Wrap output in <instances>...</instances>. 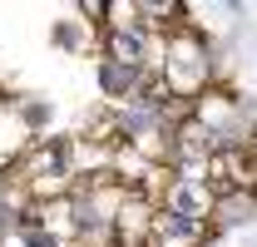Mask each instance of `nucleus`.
I'll return each instance as SVG.
<instances>
[{
	"label": "nucleus",
	"instance_id": "obj_5",
	"mask_svg": "<svg viewBox=\"0 0 257 247\" xmlns=\"http://www.w3.org/2000/svg\"><path fill=\"white\" fill-rule=\"evenodd\" d=\"M208 213H213L218 227H237V222H242V217H252L257 208H252V193H227V198H213V208H208Z\"/></svg>",
	"mask_w": 257,
	"mask_h": 247
},
{
	"label": "nucleus",
	"instance_id": "obj_4",
	"mask_svg": "<svg viewBox=\"0 0 257 247\" xmlns=\"http://www.w3.org/2000/svg\"><path fill=\"white\" fill-rule=\"evenodd\" d=\"M154 242L159 247H193L198 237H203V227L198 222H188V217H173V213H163V217H154Z\"/></svg>",
	"mask_w": 257,
	"mask_h": 247
},
{
	"label": "nucleus",
	"instance_id": "obj_1",
	"mask_svg": "<svg viewBox=\"0 0 257 247\" xmlns=\"http://www.w3.org/2000/svg\"><path fill=\"white\" fill-rule=\"evenodd\" d=\"M203 79H208L203 40H173V50H168V89H193Z\"/></svg>",
	"mask_w": 257,
	"mask_h": 247
},
{
	"label": "nucleus",
	"instance_id": "obj_2",
	"mask_svg": "<svg viewBox=\"0 0 257 247\" xmlns=\"http://www.w3.org/2000/svg\"><path fill=\"white\" fill-rule=\"evenodd\" d=\"M208 208H213V193H208L203 183H183V178L173 183V193H168V213H173V217H188V222H198Z\"/></svg>",
	"mask_w": 257,
	"mask_h": 247
},
{
	"label": "nucleus",
	"instance_id": "obj_3",
	"mask_svg": "<svg viewBox=\"0 0 257 247\" xmlns=\"http://www.w3.org/2000/svg\"><path fill=\"white\" fill-rule=\"evenodd\" d=\"M109 50H114V64L134 69V64L149 55V35L139 30V25H109Z\"/></svg>",
	"mask_w": 257,
	"mask_h": 247
}]
</instances>
